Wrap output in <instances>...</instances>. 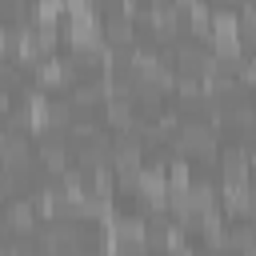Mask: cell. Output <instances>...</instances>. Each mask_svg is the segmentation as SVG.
Listing matches in <instances>:
<instances>
[{"label":"cell","mask_w":256,"mask_h":256,"mask_svg":"<svg viewBox=\"0 0 256 256\" xmlns=\"http://www.w3.org/2000/svg\"><path fill=\"white\" fill-rule=\"evenodd\" d=\"M180 144H184V152H196V156H208L212 152V144H216V136L204 128V124H188L184 132H180Z\"/></svg>","instance_id":"1"}]
</instances>
